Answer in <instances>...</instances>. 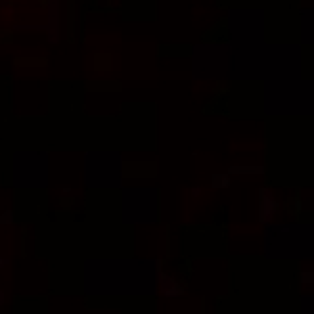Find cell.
<instances>
[{
  "label": "cell",
  "mask_w": 314,
  "mask_h": 314,
  "mask_svg": "<svg viewBox=\"0 0 314 314\" xmlns=\"http://www.w3.org/2000/svg\"><path fill=\"white\" fill-rule=\"evenodd\" d=\"M48 23L44 25V32L48 34V42L57 44L59 42V0H46Z\"/></svg>",
  "instance_id": "6da1fadb"
},
{
  "label": "cell",
  "mask_w": 314,
  "mask_h": 314,
  "mask_svg": "<svg viewBox=\"0 0 314 314\" xmlns=\"http://www.w3.org/2000/svg\"><path fill=\"white\" fill-rule=\"evenodd\" d=\"M277 210H279V201H277V197L273 195V191L262 189L260 191V222L268 224L270 220H273L275 214H277Z\"/></svg>",
  "instance_id": "7a4b0ae2"
},
{
  "label": "cell",
  "mask_w": 314,
  "mask_h": 314,
  "mask_svg": "<svg viewBox=\"0 0 314 314\" xmlns=\"http://www.w3.org/2000/svg\"><path fill=\"white\" fill-rule=\"evenodd\" d=\"M160 287H162V295L168 297V299H172V297H182V293H184L182 285L176 283L174 277H166V275H162V277H160Z\"/></svg>",
  "instance_id": "3957f363"
},
{
  "label": "cell",
  "mask_w": 314,
  "mask_h": 314,
  "mask_svg": "<svg viewBox=\"0 0 314 314\" xmlns=\"http://www.w3.org/2000/svg\"><path fill=\"white\" fill-rule=\"evenodd\" d=\"M210 187H212L214 191L228 189V187H231V176H228V174H212V178H210Z\"/></svg>",
  "instance_id": "277c9868"
},
{
  "label": "cell",
  "mask_w": 314,
  "mask_h": 314,
  "mask_svg": "<svg viewBox=\"0 0 314 314\" xmlns=\"http://www.w3.org/2000/svg\"><path fill=\"white\" fill-rule=\"evenodd\" d=\"M262 174L264 172V168L262 166H231L228 168V174Z\"/></svg>",
  "instance_id": "5b68a950"
},
{
  "label": "cell",
  "mask_w": 314,
  "mask_h": 314,
  "mask_svg": "<svg viewBox=\"0 0 314 314\" xmlns=\"http://www.w3.org/2000/svg\"><path fill=\"white\" fill-rule=\"evenodd\" d=\"M13 30L15 32H23V30H27V32H44V25H23V23H15L13 25Z\"/></svg>",
  "instance_id": "8992f818"
},
{
  "label": "cell",
  "mask_w": 314,
  "mask_h": 314,
  "mask_svg": "<svg viewBox=\"0 0 314 314\" xmlns=\"http://www.w3.org/2000/svg\"><path fill=\"white\" fill-rule=\"evenodd\" d=\"M13 220H15L13 210H5L3 214H0V224H13Z\"/></svg>",
  "instance_id": "52a82bcc"
},
{
  "label": "cell",
  "mask_w": 314,
  "mask_h": 314,
  "mask_svg": "<svg viewBox=\"0 0 314 314\" xmlns=\"http://www.w3.org/2000/svg\"><path fill=\"white\" fill-rule=\"evenodd\" d=\"M5 302H7V295H5V291H3V289H0V308L5 306Z\"/></svg>",
  "instance_id": "ba28073f"
},
{
  "label": "cell",
  "mask_w": 314,
  "mask_h": 314,
  "mask_svg": "<svg viewBox=\"0 0 314 314\" xmlns=\"http://www.w3.org/2000/svg\"><path fill=\"white\" fill-rule=\"evenodd\" d=\"M302 281H304V283H312V275H310V273H304Z\"/></svg>",
  "instance_id": "9c48e42d"
},
{
  "label": "cell",
  "mask_w": 314,
  "mask_h": 314,
  "mask_svg": "<svg viewBox=\"0 0 314 314\" xmlns=\"http://www.w3.org/2000/svg\"><path fill=\"white\" fill-rule=\"evenodd\" d=\"M9 266V262H7V258H0V270H5Z\"/></svg>",
  "instance_id": "30bf717a"
},
{
  "label": "cell",
  "mask_w": 314,
  "mask_h": 314,
  "mask_svg": "<svg viewBox=\"0 0 314 314\" xmlns=\"http://www.w3.org/2000/svg\"><path fill=\"white\" fill-rule=\"evenodd\" d=\"M193 195H195V197L201 195V187H195V189H193Z\"/></svg>",
  "instance_id": "8fae6325"
}]
</instances>
